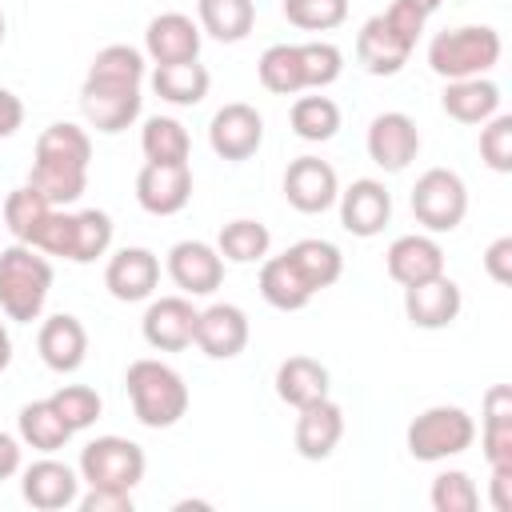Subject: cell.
<instances>
[{
  "mask_svg": "<svg viewBox=\"0 0 512 512\" xmlns=\"http://www.w3.org/2000/svg\"><path fill=\"white\" fill-rule=\"evenodd\" d=\"M280 12L300 32H332L348 20V0H284Z\"/></svg>",
  "mask_w": 512,
  "mask_h": 512,
  "instance_id": "cell-39",
  "label": "cell"
},
{
  "mask_svg": "<svg viewBox=\"0 0 512 512\" xmlns=\"http://www.w3.org/2000/svg\"><path fill=\"white\" fill-rule=\"evenodd\" d=\"M428 504H432L436 512H476V508H480V488H476V480H472L468 472L448 468V472H440V476L432 480Z\"/></svg>",
  "mask_w": 512,
  "mask_h": 512,
  "instance_id": "cell-41",
  "label": "cell"
},
{
  "mask_svg": "<svg viewBox=\"0 0 512 512\" xmlns=\"http://www.w3.org/2000/svg\"><path fill=\"white\" fill-rule=\"evenodd\" d=\"M48 400L56 404V412L64 416V424H68L72 432L92 428V424L100 420V412H104L100 392H96V388H88V384H60Z\"/></svg>",
  "mask_w": 512,
  "mask_h": 512,
  "instance_id": "cell-40",
  "label": "cell"
},
{
  "mask_svg": "<svg viewBox=\"0 0 512 512\" xmlns=\"http://www.w3.org/2000/svg\"><path fill=\"white\" fill-rule=\"evenodd\" d=\"M4 316V312H0ZM12 364V336H8V328H4V320H0V372Z\"/></svg>",
  "mask_w": 512,
  "mask_h": 512,
  "instance_id": "cell-51",
  "label": "cell"
},
{
  "mask_svg": "<svg viewBox=\"0 0 512 512\" xmlns=\"http://www.w3.org/2000/svg\"><path fill=\"white\" fill-rule=\"evenodd\" d=\"M424 24H428V12L416 0H392L384 12L364 20L360 32H356L360 68L372 72V76H396L408 64Z\"/></svg>",
  "mask_w": 512,
  "mask_h": 512,
  "instance_id": "cell-2",
  "label": "cell"
},
{
  "mask_svg": "<svg viewBox=\"0 0 512 512\" xmlns=\"http://www.w3.org/2000/svg\"><path fill=\"white\" fill-rule=\"evenodd\" d=\"M16 428H20V440L28 444V448H36V452H60L68 440H72V428L64 424V416L56 412V404L52 400H32V404H24L20 408V416H16Z\"/></svg>",
  "mask_w": 512,
  "mask_h": 512,
  "instance_id": "cell-32",
  "label": "cell"
},
{
  "mask_svg": "<svg viewBox=\"0 0 512 512\" xmlns=\"http://www.w3.org/2000/svg\"><path fill=\"white\" fill-rule=\"evenodd\" d=\"M408 204L424 232H456L468 216V188L452 168H428L416 176Z\"/></svg>",
  "mask_w": 512,
  "mask_h": 512,
  "instance_id": "cell-8",
  "label": "cell"
},
{
  "mask_svg": "<svg viewBox=\"0 0 512 512\" xmlns=\"http://www.w3.org/2000/svg\"><path fill=\"white\" fill-rule=\"evenodd\" d=\"M200 24L184 12H160L144 28V56L152 64H184L200 56Z\"/></svg>",
  "mask_w": 512,
  "mask_h": 512,
  "instance_id": "cell-21",
  "label": "cell"
},
{
  "mask_svg": "<svg viewBox=\"0 0 512 512\" xmlns=\"http://www.w3.org/2000/svg\"><path fill=\"white\" fill-rule=\"evenodd\" d=\"M484 272H488L500 288L512 284V236H496V240L484 248Z\"/></svg>",
  "mask_w": 512,
  "mask_h": 512,
  "instance_id": "cell-46",
  "label": "cell"
},
{
  "mask_svg": "<svg viewBox=\"0 0 512 512\" xmlns=\"http://www.w3.org/2000/svg\"><path fill=\"white\" fill-rule=\"evenodd\" d=\"M272 384H276V396H280L288 408H304V404L328 396L332 376H328V368H324L320 360H312V356H288V360H280Z\"/></svg>",
  "mask_w": 512,
  "mask_h": 512,
  "instance_id": "cell-27",
  "label": "cell"
},
{
  "mask_svg": "<svg viewBox=\"0 0 512 512\" xmlns=\"http://www.w3.org/2000/svg\"><path fill=\"white\" fill-rule=\"evenodd\" d=\"M480 448L488 468H512V388L508 384H492L484 392Z\"/></svg>",
  "mask_w": 512,
  "mask_h": 512,
  "instance_id": "cell-26",
  "label": "cell"
},
{
  "mask_svg": "<svg viewBox=\"0 0 512 512\" xmlns=\"http://www.w3.org/2000/svg\"><path fill=\"white\" fill-rule=\"evenodd\" d=\"M148 456L136 440L128 436H96L80 448V480L88 488H112V492H132L144 480Z\"/></svg>",
  "mask_w": 512,
  "mask_h": 512,
  "instance_id": "cell-7",
  "label": "cell"
},
{
  "mask_svg": "<svg viewBox=\"0 0 512 512\" xmlns=\"http://www.w3.org/2000/svg\"><path fill=\"white\" fill-rule=\"evenodd\" d=\"M480 160L492 172H512V116L496 112L480 124Z\"/></svg>",
  "mask_w": 512,
  "mask_h": 512,
  "instance_id": "cell-45",
  "label": "cell"
},
{
  "mask_svg": "<svg viewBox=\"0 0 512 512\" xmlns=\"http://www.w3.org/2000/svg\"><path fill=\"white\" fill-rule=\"evenodd\" d=\"M20 124H24V100L12 88H0V140L16 136Z\"/></svg>",
  "mask_w": 512,
  "mask_h": 512,
  "instance_id": "cell-48",
  "label": "cell"
},
{
  "mask_svg": "<svg viewBox=\"0 0 512 512\" xmlns=\"http://www.w3.org/2000/svg\"><path fill=\"white\" fill-rule=\"evenodd\" d=\"M364 148H368V160L376 168L404 172L420 152V128H416V120L408 112H380L368 124Z\"/></svg>",
  "mask_w": 512,
  "mask_h": 512,
  "instance_id": "cell-12",
  "label": "cell"
},
{
  "mask_svg": "<svg viewBox=\"0 0 512 512\" xmlns=\"http://www.w3.org/2000/svg\"><path fill=\"white\" fill-rule=\"evenodd\" d=\"M384 268L400 288H412V284H424V280L444 272V248L424 232H408V236H396L388 244Z\"/></svg>",
  "mask_w": 512,
  "mask_h": 512,
  "instance_id": "cell-22",
  "label": "cell"
},
{
  "mask_svg": "<svg viewBox=\"0 0 512 512\" xmlns=\"http://www.w3.org/2000/svg\"><path fill=\"white\" fill-rule=\"evenodd\" d=\"M336 204H340V224H344V232H352V236H360V240L380 236V232L388 228V220H392V192L384 188V180H372V176L352 180V184L336 196Z\"/></svg>",
  "mask_w": 512,
  "mask_h": 512,
  "instance_id": "cell-15",
  "label": "cell"
},
{
  "mask_svg": "<svg viewBox=\"0 0 512 512\" xmlns=\"http://www.w3.org/2000/svg\"><path fill=\"white\" fill-rule=\"evenodd\" d=\"M248 336H252V324H248V312L240 304L220 300V304H208L204 312H196L192 344L208 360H236L248 348Z\"/></svg>",
  "mask_w": 512,
  "mask_h": 512,
  "instance_id": "cell-11",
  "label": "cell"
},
{
  "mask_svg": "<svg viewBox=\"0 0 512 512\" xmlns=\"http://www.w3.org/2000/svg\"><path fill=\"white\" fill-rule=\"evenodd\" d=\"M296 412H300L296 416V432H292L296 452L304 460H328L336 452L340 436H344V408L332 396H324V400H312V404H304Z\"/></svg>",
  "mask_w": 512,
  "mask_h": 512,
  "instance_id": "cell-23",
  "label": "cell"
},
{
  "mask_svg": "<svg viewBox=\"0 0 512 512\" xmlns=\"http://www.w3.org/2000/svg\"><path fill=\"white\" fill-rule=\"evenodd\" d=\"M52 292V264L32 244H8L0 248V312L16 324L40 320Z\"/></svg>",
  "mask_w": 512,
  "mask_h": 512,
  "instance_id": "cell-4",
  "label": "cell"
},
{
  "mask_svg": "<svg viewBox=\"0 0 512 512\" xmlns=\"http://www.w3.org/2000/svg\"><path fill=\"white\" fill-rule=\"evenodd\" d=\"M144 52L132 44H108L92 56L84 76H100V80H124V84H144Z\"/></svg>",
  "mask_w": 512,
  "mask_h": 512,
  "instance_id": "cell-42",
  "label": "cell"
},
{
  "mask_svg": "<svg viewBox=\"0 0 512 512\" xmlns=\"http://www.w3.org/2000/svg\"><path fill=\"white\" fill-rule=\"evenodd\" d=\"M36 352H40V360H44L52 372L68 376V372H76V368L84 364V356H88V332H84V324H80L72 312H56V316H48V320L40 324V332H36Z\"/></svg>",
  "mask_w": 512,
  "mask_h": 512,
  "instance_id": "cell-24",
  "label": "cell"
},
{
  "mask_svg": "<svg viewBox=\"0 0 512 512\" xmlns=\"http://www.w3.org/2000/svg\"><path fill=\"white\" fill-rule=\"evenodd\" d=\"M48 208H52V204H48L32 184H20V188H12L8 200H4V228H8L20 244H28L32 232H36V224L48 216Z\"/></svg>",
  "mask_w": 512,
  "mask_h": 512,
  "instance_id": "cell-38",
  "label": "cell"
},
{
  "mask_svg": "<svg viewBox=\"0 0 512 512\" xmlns=\"http://www.w3.org/2000/svg\"><path fill=\"white\" fill-rule=\"evenodd\" d=\"M288 124L300 140L308 144H324L340 132V108L332 96H296L292 100V112H288Z\"/></svg>",
  "mask_w": 512,
  "mask_h": 512,
  "instance_id": "cell-36",
  "label": "cell"
},
{
  "mask_svg": "<svg viewBox=\"0 0 512 512\" xmlns=\"http://www.w3.org/2000/svg\"><path fill=\"white\" fill-rule=\"evenodd\" d=\"M268 248H272L268 224L248 220V216L228 220V224L220 228V236H216V252H220L228 264H256V260L268 256Z\"/></svg>",
  "mask_w": 512,
  "mask_h": 512,
  "instance_id": "cell-35",
  "label": "cell"
},
{
  "mask_svg": "<svg viewBox=\"0 0 512 512\" xmlns=\"http://www.w3.org/2000/svg\"><path fill=\"white\" fill-rule=\"evenodd\" d=\"M140 332L148 340V348L156 352H184L196 336V308H192V296H160L144 308V320H140Z\"/></svg>",
  "mask_w": 512,
  "mask_h": 512,
  "instance_id": "cell-18",
  "label": "cell"
},
{
  "mask_svg": "<svg viewBox=\"0 0 512 512\" xmlns=\"http://www.w3.org/2000/svg\"><path fill=\"white\" fill-rule=\"evenodd\" d=\"M80 512H132L136 500L132 492H112V488H88L80 500H76Z\"/></svg>",
  "mask_w": 512,
  "mask_h": 512,
  "instance_id": "cell-47",
  "label": "cell"
},
{
  "mask_svg": "<svg viewBox=\"0 0 512 512\" xmlns=\"http://www.w3.org/2000/svg\"><path fill=\"white\" fill-rule=\"evenodd\" d=\"M300 60H304V84L316 88V92L328 88V84H336L340 72H344V52L336 44H328V40L300 44Z\"/></svg>",
  "mask_w": 512,
  "mask_h": 512,
  "instance_id": "cell-43",
  "label": "cell"
},
{
  "mask_svg": "<svg viewBox=\"0 0 512 512\" xmlns=\"http://www.w3.org/2000/svg\"><path fill=\"white\" fill-rule=\"evenodd\" d=\"M472 440H476V420L460 404H432V408L416 412L408 432H404L408 456L420 460V464L460 456V452L472 448Z\"/></svg>",
  "mask_w": 512,
  "mask_h": 512,
  "instance_id": "cell-6",
  "label": "cell"
},
{
  "mask_svg": "<svg viewBox=\"0 0 512 512\" xmlns=\"http://www.w3.org/2000/svg\"><path fill=\"white\" fill-rule=\"evenodd\" d=\"M464 308V296H460V284L448 280L444 272L424 280V284H412L404 288V316L412 328H424V332H440L448 328Z\"/></svg>",
  "mask_w": 512,
  "mask_h": 512,
  "instance_id": "cell-20",
  "label": "cell"
},
{
  "mask_svg": "<svg viewBox=\"0 0 512 512\" xmlns=\"http://www.w3.org/2000/svg\"><path fill=\"white\" fill-rule=\"evenodd\" d=\"M208 144H212V152H216L220 160L240 164V160L256 156V148L264 144V116H260L252 104L232 100V104H224V108L208 120Z\"/></svg>",
  "mask_w": 512,
  "mask_h": 512,
  "instance_id": "cell-10",
  "label": "cell"
},
{
  "mask_svg": "<svg viewBox=\"0 0 512 512\" xmlns=\"http://www.w3.org/2000/svg\"><path fill=\"white\" fill-rule=\"evenodd\" d=\"M208 68L200 60H184V64H156L152 68V92L176 108H192L208 96Z\"/></svg>",
  "mask_w": 512,
  "mask_h": 512,
  "instance_id": "cell-31",
  "label": "cell"
},
{
  "mask_svg": "<svg viewBox=\"0 0 512 512\" xmlns=\"http://www.w3.org/2000/svg\"><path fill=\"white\" fill-rule=\"evenodd\" d=\"M192 200V168L188 164H144L136 172V204L148 216H176Z\"/></svg>",
  "mask_w": 512,
  "mask_h": 512,
  "instance_id": "cell-16",
  "label": "cell"
},
{
  "mask_svg": "<svg viewBox=\"0 0 512 512\" xmlns=\"http://www.w3.org/2000/svg\"><path fill=\"white\" fill-rule=\"evenodd\" d=\"M284 256L292 260V268L300 272V280H304L312 292L332 288V284L340 280V272H344V256H340V248H336L332 240H316V236H308V240L288 244Z\"/></svg>",
  "mask_w": 512,
  "mask_h": 512,
  "instance_id": "cell-29",
  "label": "cell"
},
{
  "mask_svg": "<svg viewBox=\"0 0 512 512\" xmlns=\"http://www.w3.org/2000/svg\"><path fill=\"white\" fill-rule=\"evenodd\" d=\"M256 76L272 96H300L304 84V60L300 44H268L256 60Z\"/></svg>",
  "mask_w": 512,
  "mask_h": 512,
  "instance_id": "cell-33",
  "label": "cell"
},
{
  "mask_svg": "<svg viewBox=\"0 0 512 512\" xmlns=\"http://www.w3.org/2000/svg\"><path fill=\"white\" fill-rule=\"evenodd\" d=\"M168 276L184 296H212L224 284V256L204 240H180L168 248Z\"/></svg>",
  "mask_w": 512,
  "mask_h": 512,
  "instance_id": "cell-17",
  "label": "cell"
},
{
  "mask_svg": "<svg viewBox=\"0 0 512 512\" xmlns=\"http://www.w3.org/2000/svg\"><path fill=\"white\" fill-rule=\"evenodd\" d=\"M112 248V216L100 208L76 212V232H72V264H92L108 256Z\"/></svg>",
  "mask_w": 512,
  "mask_h": 512,
  "instance_id": "cell-37",
  "label": "cell"
},
{
  "mask_svg": "<svg viewBox=\"0 0 512 512\" xmlns=\"http://www.w3.org/2000/svg\"><path fill=\"white\" fill-rule=\"evenodd\" d=\"M500 32L488 24H460L444 28L428 40V68L440 80H468V76H488L500 64Z\"/></svg>",
  "mask_w": 512,
  "mask_h": 512,
  "instance_id": "cell-5",
  "label": "cell"
},
{
  "mask_svg": "<svg viewBox=\"0 0 512 512\" xmlns=\"http://www.w3.org/2000/svg\"><path fill=\"white\" fill-rule=\"evenodd\" d=\"M72 232H76V212H64V208H48V216L36 224L32 232V248H40L44 256H64L72 260Z\"/></svg>",
  "mask_w": 512,
  "mask_h": 512,
  "instance_id": "cell-44",
  "label": "cell"
},
{
  "mask_svg": "<svg viewBox=\"0 0 512 512\" xmlns=\"http://www.w3.org/2000/svg\"><path fill=\"white\" fill-rule=\"evenodd\" d=\"M140 108H144L140 84L100 80V76H84V84H80V112H84L88 128H96L104 136L132 128L140 120Z\"/></svg>",
  "mask_w": 512,
  "mask_h": 512,
  "instance_id": "cell-9",
  "label": "cell"
},
{
  "mask_svg": "<svg viewBox=\"0 0 512 512\" xmlns=\"http://www.w3.org/2000/svg\"><path fill=\"white\" fill-rule=\"evenodd\" d=\"M20 496L28 508L36 512H60L72 508L80 500V472L68 468L64 460H52V452L44 460H32L20 476Z\"/></svg>",
  "mask_w": 512,
  "mask_h": 512,
  "instance_id": "cell-14",
  "label": "cell"
},
{
  "mask_svg": "<svg viewBox=\"0 0 512 512\" xmlns=\"http://www.w3.org/2000/svg\"><path fill=\"white\" fill-rule=\"evenodd\" d=\"M124 388H128V400H132V416L144 424V428H172L184 420L188 412V384L184 376L164 364V360H132L128 372H124Z\"/></svg>",
  "mask_w": 512,
  "mask_h": 512,
  "instance_id": "cell-3",
  "label": "cell"
},
{
  "mask_svg": "<svg viewBox=\"0 0 512 512\" xmlns=\"http://www.w3.org/2000/svg\"><path fill=\"white\" fill-rule=\"evenodd\" d=\"M88 164H92V136L80 124L56 120L36 136L28 180L52 208L76 204L88 188Z\"/></svg>",
  "mask_w": 512,
  "mask_h": 512,
  "instance_id": "cell-1",
  "label": "cell"
},
{
  "mask_svg": "<svg viewBox=\"0 0 512 512\" xmlns=\"http://www.w3.org/2000/svg\"><path fill=\"white\" fill-rule=\"evenodd\" d=\"M340 196V180H336V168L320 156H296L288 168H284V200L304 212V216H316V212H328Z\"/></svg>",
  "mask_w": 512,
  "mask_h": 512,
  "instance_id": "cell-13",
  "label": "cell"
},
{
  "mask_svg": "<svg viewBox=\"0 0 512 512\" xmlns=\"http://www.w3.org/2000/svg\"><path fill=\"white\" fill-rule=\"evenodd\" d=\"M4 28H8V24H4V12H0V44H4Z\"/></svg>",
  "mask_w": 512,
  "mask_h": 512,
  "instance_id": "cell-53",
  "label": "cell"
},
{
  "mask_svg": "<svg viewBox=\"0 0 512 512\" xmlns=\"http://www.w3.org/2000/svg\"><path fill=\"white\" fill-rule=\"evenodd\" d=\"M416 4H420V8H424V12H428V16H432V12H436V8H440V4H444V0H416Z\"/></svg>",
  "mask_w": 512,
  "mask_h": 512,
  "instance_id": "cell-52",
  "label": "cell"
},
{
  "mask_svg": "<svg viewBox=\"0 0 512 512\" xmlns=\"http://www.w3.org/2000/svg\"><path fill=\"white\" fill-rule=\"evenodd\" d=\"M260 296L276 312H300V308H308V300L316 292L300 280V272L292 268V260L280 252V256H264L260 260Z\"/></svg>",
  "mask_w": 512,
  "mask_h": 512,
  "instance_id": "cell-30",
  "label": "cell"
},
{
  "mask_svg": "<svg viewBox=\"0 0 512 512\" xmlns=\"http://www.w3.org/2000/svg\"><path fill=\"white\" fill-rule=\"evenodd\" d=\"M196 24L220 44H240L256 28V0H196Z\"/></svg>",
  "mask_w": 512,
  "mask_h": 512,
  "instance_id": "cell-28",
  "label": "cell"
},
{
  "mask_svg": "<svg viewBox=\"0 0 512 512\" xmlns=\"http://www.w3.org/2000/svg\"><path fill=\"white\" fill-rule=\"evenodd\" d=\"M488 500H492L496 512H512V468H492Z\"/></svg>",
  "mask_w": 512,
  "mask_h": 512,
  "instance_id": "cell-49",
  "label": "cell"
},
{
  "mask_svg": "<svg viewBox=\"0 0 512 512\" xmlns=\"http://www.w3.org/2000/svg\"><path fill=\"white\" fill-rule=\"evenodd\" d=\"M160 284V256L152 248H120L116 256H108L104 268V288L112 300L120 304H136L148 300Z\"/></svg>",
  "mask_w": 512,
  "mask_h": 512,
  "instance_id": "cell-19",
  "label": "cell"
},
{
  "mask_svg": "<svg viewBox=\"0 0 512 512\" xmlns=\"http://www.w3.org/2000/svg\"><path fill=\"white\" fill-rule=\"evenodd\" d=\"M440 108L456 124H484L500 112V88L488 76H468V80H444Z\"/></svg>",
  "mask_w": 512,
  "mask_h": 512,
  "instance_id": "cell-25",
  "label": "cell"
},
{
  "mask_svg": "<svg viewBox=\"0 0 512 512\" xmlns=\"http://www.w3.org/2000/svg\"><path fill=\"white\" fill-rule=\"evenodd\" d=\"M140 148L152 164H188L192 136L176 116H148L140 128Z\"/></svg>",
  "mask_w": 512,
  "mask_h": 512,
  "instance_id": "cell-34",
  "label": "cell"
},
{
  "mask_svg": "<svg viewBox=\"0 0 512 512\" xmlns=\"http://www.w3.org/2000/svg\"><path fill=\"white\" fill-rule=\"evenodd\" d=\"M24 464V452H20V440L12 432H0V480H12Z\"/></svg>",
  "mask_w": 512,
  "mask_h": 512,
  "instance_id": "cell-50",
  "label": "cell"
}]
</instances>
